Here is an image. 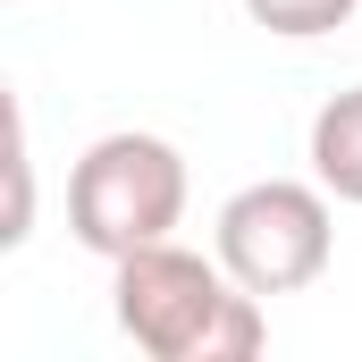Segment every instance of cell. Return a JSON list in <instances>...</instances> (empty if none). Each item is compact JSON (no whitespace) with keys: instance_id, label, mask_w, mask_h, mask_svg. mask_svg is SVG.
<instances>
[{"instance_id":"obj_3","label":"cell","mask_w":362,"mask_h":362,"mask_svg":"<svg viewBox=\"0 0 362 362\" xmlns=\"http://www.w3.org/2000/svg\"><path fill=\"white\" fill-rule=\"evenodd\" d=\"M329 185L312 177H262L245 185V194H228L219 202V262L236 286H253L262 303L270 295H303L312 278L329 270V245H337V228H329Z\"/></svg>"},{"instance_id":"obj_4","label":"cell","mask_w":362,"mask_h":362,"mask_svg":"<svg viewBox=\"0 0 362 362\" xmlns=\"http://www.w3.org/2000/svg\"><path fill=\"white\" fill-rule=\"evenodd\" d=\"M312 177L337 202H362V85L320 101V118H312Z\"/></svg>"},{"instance_id":"obj_2","label":"cell","mask_w":362,"mask_h":362,"mask_svg":"<svg viewBox=\"0 0 362 362\" xmlns=\"http://www.w3.org/2000/svg\"><path fill=\"white\" fill-rule=\"evenodd\" d=\"M177 219H185V152L169 135L118 127V135L85 144V160L68 169V228L101 262H127V253L160 245Z\"/></svg>"},{"instance_id":"obj_1","label":"cell","mask_w":362,"mask_h":362,"mask_svg":"<svg viewBox=\"0 0 362 362\" xmlns=\"http://www.w3.org/2000/svg\"><path fill=\"white\" fill-rule=\"evenodd\" d=\"M110 295H118V329L152 362H253L262 354V295L236 286L228 262H202L185 245H144L127 262H110Z\"/></svg>"},{"instance_id":"obj_5","label":"cell","mask_w":362,"mask_h":362,"mask_svg":"<svg viewBox=\"0 0 362 362\" xmlns=\"http://www.w3.org/2000/svg\"><path fill=\"white\" fill-rule=\"evenodd\" d=\"M354 8H362V0H245V17H253V25H270V34H286V42L337 34Z\"/></svg>"},{"instance_id":"obj_6","label":"cell","mask_w":362,"mask_h":362,"mask_svg":"<svg viewBox=\"0 0 362 362\" xmlns=\"http://www.w3.org/2000/svg\"><path fill=\"white\" fill-rule=\"evenodd\" d=\"M34 236V152H25V110H8V219H0V245H25Z\"/></svg>"}]
</instances>
